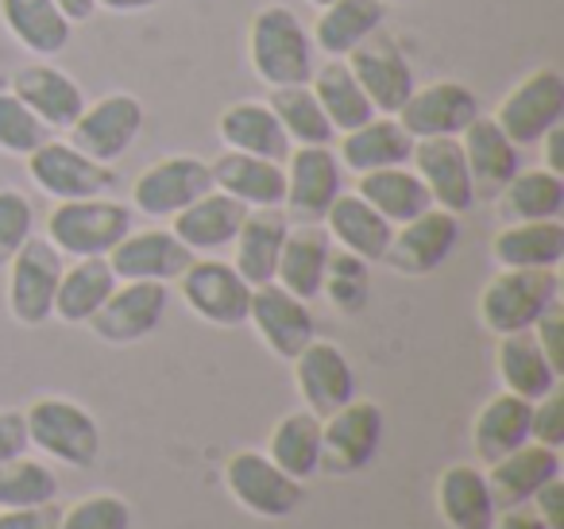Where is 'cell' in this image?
Instances as JSON below:
<instances>
[{"instance_id": "16", "label": "cell", "mask_w": 564, "mask_h": 529, "mask_svg": "<svg viewBox=\"0 0 564 529\" xmlns=\"http://www.w3.org/2000/svg\"><path fill=\"white\" fill-rule=\"evenodd\" d=\"M345 63L356 74L360 89L368 94V101L376 105L379 117H394L417 86L406 51L387 32H376L371 40H364L352 55H345Z\"/></svg>"}, {"instance_id": "34", "label": "cell", "mask_w": 564, "mask_h": 529, "mask_svg": "<svg viewBox=\"0 0 564 529\" xmlns=\"http://www.w3.org/2000/svg\"><path fill=\"white\" fill-rule=\"evenodd\" d=\"M437 514L448 529H491L499 506L491 498L484 467L448 464L437 479Z\"/></svg>"}, {"instance_id": "33", "label": "cell", "mask_w": 564, "mask_h": 529, "mask_svg": "<svg viewBox=\"0 0 564 529\" xmlns=\"http://www.w3.org/2000/svg\"><path fill=\"white\" fill-rule=\"evenodd\" d=\"M460 148L468 159V174L476 197H495L518 174V148L507 140L495 117H476L460 132Z\"/></svg>"}, {"instance_id": "47", "label": "cell", "mask_w": 564, "mask_h": 529, "mask_svg": "<svg viewBox=\"0 0 564 529\" xmlns=\"http://www.w3.org/2000/svg\"><path fill=\"white\" fill-rule=\"evenodd\" d=\"M35 236V205L24 190L0 186V271Z\"/></svg>"}, {"instance_id": "15", "label": "cell", "mask_w": 564, "mask_h": 529, "mask_svg": "<svg viewBox=\"0 0 564 529\" xmlns=\"http://www.w3.org/2000/svg\"><path fill=\"white\" fill-rule=\"evenodd\" d=\"M456 240H460V217L430 205V209L417 213V217L406 220V225H394L383 263L391 267L394 274L425 279V274H433L448 256H453Z\"/></svg>"}, {"instance_id": "18", "label": "cell", "mask_w": 564, "mask_h": 529, "mask_svg": "<svg viewBox=\"0 0 564 529\" xmlns=\"http://www.w3.org/2000/svg\"><path fill=\"white\" fill-rule=\"evenodd\" d=\"M476 117H479V97L471 94V86H464L456 78H437V82H425V86H414L406 105L394 112V120L414 140L460 136Z\"/></svg>"}, {"instance_id": "11", "label": "cell", "mask_w": 564, "mask_h": 529, "mask_svg": "<svg viewBox=\"0 0 564 529\" xmlns=\"http://www.w3.org/2000/svg\"><path fill=\"white\" fill-rule=\"evenodd\" d=\"M286 217L299 225H322L329 205L345 194V166H340L337 151L333 148H291L286 163Z\"/></svg>"}, {"instance_id": "29", "label": "cell", "mask_w": 564, "mask_h": 529, "mask_svg": "<svg viewBox=\"0 0 564 529\" xmlns=\"http://www.w3.org/2000/svg\"><path fill=\"white\" fill-rule=\"evenodd\" d=\"M325 233L333 244H340V251L364 259V263H383L387 244H391L394 225L387 217H379L360 194H340L325 213Z\"/></svg>"}, {"instance_id": "37", "label": "cell", "mask_w": 564, "mask_h": 529, "mask_svg": "<svg viewBox=\"0 0 564 529\" xmlns=\"http://www.w3.org/2000/svg\"><path fill=\"white\" fill-rule=\"evenodd\" d=\"M499 267H549L564 259V220H507L491 240Z\"/></svg>"}, {"instance_id": "44", "label": "cell", "mask_w": 564, "mask_h": 529, "mask_svg": "<svg viewBox=\"0 0 564 529\" xmlns=\"http://www.w3.org/2000/svg\"><path fill=\"white\" fill-rule=\"evenodd\" d=\"M58 475L43 460L24 456L0 464V510H20V506H43L55 503Z\"/></svg>"}, {"instance_id": "31", "label": "cell", "mask_w": 564, "mask_h": 529, "mask_svg": "<svg viewBox=\"0 0 564 529\" xmlns=\"http://www.w3.org/2000/svg\"><path fill=\"white\" fill-rule=\"evenodd\" d=\"M0 24L35 58L63 55L74 40V24L55 0H0Z\"/></svg>"}, {"instance_id": "8", "label": "cell", "mask_w": 564, "mask_h": 529, "mask_svg": "<svg viewBox=\"0 0 564 529\" xmlns=\"http://www.w3.org/2000/svg\"><path fill=\"white\" fill-rule=\"evenodd\" d=\"M495 125L514 148H538L545 132L564 125V74L553 66L525 74L495 109Z\"/></svg>"}, {"instance_id": "19", "label": "cell", "mask_w": 564, "mask_h": 529, "mask_svg": "<svg viewBox=\"0 0 564 529\" xmlns=\"http://www.w3.org/2000/svg\"><path fill=\"white\" fill-rule=\"evenodd\" d=\"M291 364H294V387H299L306 410L317 413V418H329L333 410H340V406L356 398V371L340 344L314 336Z\"/></svg>"}, {"instance_id": "53", "label": "cell", "mask_w": 564, "mask_h": 529, "mask_svg": "<svg viewBox=\"0 0 564 529\" xmlns=\"http://www.w3.org/2000/svg\"><path fill=\"white\" fill-rule=\"evenodd\" d=\"M525 506L545 521V529H564V479L561 475H553V479H549Z\"/></svg>"}, {"instance_id": "45", "label": "cell", "mask_w": 564, "mask_h": 529, "mask_svg": "<svg viewBox=\"0 0 564 529\" xmlns=\"http://www.w3.org/2000/svg\"><path fill=\"white\" fill-rule=\"evenodd\" d=\"M47 140H51V128L43 125L12 89H0V151H4V155L28 159Z\"/></svg>"}, {"instance_id": "9", "label": "cell", "mask_w": 564, "mask_h": 529, "mask_svg": "<svg viewBox=\"0 0 564 529\" xmlns=\"http://www.w3.org/2000/svg\"><path fill=\"white\" fill-rule=\"evenodd\" d=\"M213 190L209 163L197 155H166L143 166L132 182V213H143L151 220L178 217L186 205L205 197Z\"/></svg>"}, {"instance_id": "21", "label": "cell", "mask_w": 564, "mask_h": 529, "mask_svg": "<svg viewBox=\"0 0 564 529\" xmlns=\"http://www.w3.org/2000/svg\"><path fill=\"white\" fill-rule=\"evenodd\" d=\"M414 174L430 190V202L448 213H468L479 202L476 186H471L468 159H464L460 136H433V140H414V155H410Z\"/></svg>"}, {"instance_id": "4", "label": "cell", "mask_w": 564, "mask_h": 529, "mask_svg": "<svg viewBox=\"0 0 564 529\" xmlns=\"http://www.w3.org/2000/svg\"><path fill=\"white\" fill-rule=\"evenodd\" d=\"M135 228L132 205L101 197H78V202H58L47 217V240L66 259H94L109 256L120 240Z\"/></svg>"}, {"instance_id": "38", "label": "cell", "mask_w": 564, "mask_h": 529, "mask_svg": "<svg viewBox=\"0 0 564 529\" xmlns=\"http://www.w3.org/2000/svg\"><path fill=\"white\" fill-rule=\"evenodd\" d=\"M117 274H112L109 259L94 256V259H74L63 267V279L55 290V317L63 325H89L97 310L105 305V298L117 290Z\"/></svg>"}, {"instance_id": "35", "label": "cell", "mask_w": 564, "mask_h": 529, "mask_svg": "<svg viewBox=\"0 0 564 529\" xmlns=\"http://www.w3.org/2000/svg\"><path fill=\"white\" fill-rule=\"evenodd\" d=\"M530 410L533 402L510 395V390H499L479 406L476 421H471V449H476L479 464H495L518 444L530 441Z\"/></svg>"}, {"instance_id": "10", "label": "cell", "mask_w": 564, "mask_h": 529, "mask_svg": "<svg viewBox=\"0 0 564 529\" xmlns=\"http://www.w3.org/2000/svg\"><path fill=\"white\" fill-rule=\"evenodd\" d=\"M148 125V109L135 94H105L82 109L70 128V143L105 166H117L132 151Z\"/></svg>"}, {"instance_id": "52", "label": "cell", "mask_w": 564, "mask_h": 529, "mask_svg": "<svg viewBox=\"0 0 564 529\" xmlns=\"http://www.w3.org/2000/svg\"><path fill=\"white\" fill-rule=\"evenodd\" d=\"M28 449H32V441H28L24 410H0V464L24 456Z\"/></svg>"}, {"instance_id": "3", "label": "cell", "mask_w": 564, "mask_h": 529, "mask_svg": "<svg viewBox=\"0 0 564 529\" xmlns=\"http://www.w3.org/2000/svg\"><path fill=\"white\" fill-rule=\"evenodd\" d=\"M28 421V441L40 449L43 456L58 460L66 467H94L101 460V425L97 418L74 398L43 395L24 410Z\"/></svg>"}, {"instance_id": "30", "label": "cell", "mask_w": 564, "mask_h": 529, "mask_svg": "<svg viewBox=\"0 0 564 529\" xmlns=\"http://www.w3.org/2000/svg\"><path fill=\"white\" fill-rule=\"evenodd\" d=\"M495 375H499L502 390L525 398V402H538L553 387H561V371L549 364V356L541 352L538 336L530 328L499 336V344H495Z\"/></svg>"}, {"instance_id": "46", "label": "cell", "mask_w": 564, "mask_h": 529, "mask_svg": "<svg viewBox=\"0 0 564 529\" xmlns=\"http://www.w3.org/2000/svg\"><path fill=\"white\" fill-rule=\"evenodd\" d=\"M58 529H132V506L124 495L94 490V495L63 506Z\"/></svg>"}, {"instance_id": "24", "label": "cell", "mask_w": 564, "mask_h": 529, "mask_svg": "<svg viewBox=\"0 0 564 529\" xmlns=\"http://www.w3.org/2000/svg\"><path fill=\"white\" fill-rule=\"evenodd\" d=\"M217 136L228 151L271 159V163H286V155H291V148H294L291 136L282 132L271 105L256 101V97L225 105L217 117Z\"/></svg>"}, {"instance_id": "23", "label": "cell", "mask_w": 564, "mask_h": 529, "mask_svg": "<svg viewBox=\"0 0 564 529\" xmlns=\"http://www.w3.org/2000/svg\"><path fill=\"white\" fill-rule=\"evenodd\" d=\"M487 487L499 510H514L525 506L541 487H545L553 475H561V449H545L538 441L518 444L514 452H507L502 460L484 467Z\"/></svg>"}, {"instance_id": "36", "label": "cell", "mask_w": 564, "mask_h": 529, "mask_svg": "<svg viewBox=\"0 0 564 529\" xmlns=\"http://www.w3.org/2000/svg\"><path fill=\"white\" fill-rule=\"evenodd\" d=\"M383 24H387L383 0H329L325 9H317V28L310 35H314V47L322 55L345 58L364 40L383 32Z\"/></svg>"}, {"instance_id": "12", "label": "cell", "mask_w": 564, "mask_h": 529, "mask_svg": "<svg viewBox=\"0 0 564 529\" xmlns=\"http://www.w3.org/2000/svg\"><path fill=\"white\" fill-rule=\"evenodd\" d=\"M379 444H383V410L371 398H352L322 418V472H364L376 460Z\"/></svg>"}, {"instance_id": "55", "label": "cell", "mask_w": 564, "mask_h": 529, "mask_svg": "<svg viewBox=\"0 0 564 529\" xmlns=\"http://www.w3.org/2000/svg\"><path fill=\"white\" fill-rule=\"evenodd\" d=\"M541 148H545V171L553 174H564V125H556L553 132H545V140H541Z\"/></svg>"}, {"instance_id": "22", "label": "cell", "mask_w": 564, "mask_h": 529, "mask_svg": "<svg viewBox=\"0 0 564 529\" xmlns=\"http://www.w3.org/2000/svg\"><path fill=\"white\" fill-rule=\"evenodd\" d=\"M12 94L51 128V132H70L74 120L86 109V94H82L78 78L58 71L51 58H32L12 74Z\"/></svg>"}, {"instance_id": "28", "label": "cell", "mask_w": 564, "mask_h": 529, "mask_svg": "<svg viewBox=\"0 0 564 529\" xmlns=\"http://www.w3.org/2000/svg\"><path fill=\"white\" fill-rule=\"evenodd\" d=\"M286 233H291V217L282 213V205H274V209H248V217H243L240 233H236V240H232V259H228V263H232L251 287L274 282Z\"/></svg>"}, {"instance_id": "40", "label": "cell", "mask_w": 564, "mask_h": 529, "mask_svg": "<svg viewBox=\"0 0 564 529\" xmlns=\"http://www.w3.org/2000/svg\"><path fill=\"white\" fill-rule=\"evenodd\" d=\"M267 456L291 475V479H310L322 472V418L302 410L282 413L267 436Z\"/></svg>"}, {"instance_id": "49", "label": "cell", "mask_w": 564, "mask_h": 529, "mask_svg": "<svg viewBox=\"0 0 564 529\" xmlns=\"http://www.w3.org/2000/svg\"><path fill=\"white\" fill-rule=\"evenodd\" d=\"M530 441L545 444V449H561L564 444V395H561V387H553L545 398L533 402Z\"/></svg>"}, {"instance_id": "39", "label": "cell", "mask_w": 564, "mask_h": 529, "mask_svg": "<svg viewBox=\"0 0 564 529\" xmlns=\"http://www.w3.org/2000/svg\"><path fill=\"white\" fill-rule=\"evenodd\" d=\"M310 89H314L317 105H322V112L329 117V125L337 136L352 132V128L368 125L371 117H379L376 105L368 101V94L360 89V82H356V74L348 71L345 58H329V63L314 66Z\"/></svg>"}, {"instance_id": "1", "label": "cell", "mask_w": 564, "mask_h": 529, "mask_svg": "<svg viewBox=\"0 0 564 529\" xmlns=\"http://www.w3.org/2000/svg\"><path fill=\"white\" fill-rule=\"evenodd\" d=\"M248 63L267 89L306 86L314 78L317 47L302 17L286 4H263L248 24Z\"/></svg>"}, {"instance_id": "20", "label": "cell", "mask_w": 564, "mask_h": 529, "mask_svg": "<svg viewBox=\"0 0 564 529\" xmlns=\"http://www.w3.org/2000/svg\"><path fill=\"white\" fill-rule=\"evenodd\" d=\"M105 259L120 282H163V287H171L194 263V251L171 228H132Z\"/></svg>"}, {"instance_id": "59", "label": "cell", "mask_w": 564, "mask_h": 529, "mask_svg": "<svg viewBox=\"0 0 564 529\" xmlns=\"http://www.w3.org/2000/svg\"><path fill=\"white\" fill-rule=\"evenodd\" d=\"M383 4H387V9H391V4H406V0H383Z\"/></svg>"}, {"instance_id": "13", "label": "cell", "mask_w": 564, "mask_h": 529, "mask_svg": "<svg viewBox=\"0 0 564 529\" xmlns=\"http://www.w3.org/2000/svg\"><path fill=\"white\" fill-rule=\"evenodd\" d=\"M28 174L40 194L55 202H78V197H101L117 186V171L89 159L70 140H47L28 155Z\"/></svg>"}, {"instance_id": "58", "label": "cell", "mask_w": 564, "mask_h": 529, "mask_svg": "<svg viewBox=\"0 0 564 529\" xmlns=\"http://www.w3.org/2000/svg\"><path fill=\"white\" fill-rule=\"evenodd\" d=\"M306 4H314V9H325V4H329V0H306Z\"/></svg>"}, {"instance_id": "57", "label": "cell", "mask_w": 564, "mask_h": 529, "mask_svg": "<svg viewBox=\"0 0 564 529\" xmlns=\"http://www.w3.org/2000/svg\"><path fill=\"white\" fill-rule=\"evenodd\" d=\"M163 0H97V9L105 12H117V17H132V12H148V9H159Z\"/></svg>"}, {"instance_id": "26", "label": "cell", "mask_w": 564, "mask_h": 529, "mask_svg": "<svg viewBox=\"0 0 564 529\" xmlns=\"http://www.w3.org/2000/svg\"><path fill=\"white\" fill-rule=\"evenodd\" d=\"M243 217H248V205L220 194V190H209V194L197 197L194 205H186L178 217H171V233L178 236L194 256H217V251L232 248Z\"/></svg>"}, {"instance_id": "6", "label": "cell", "mask_w": 564, "mask_h": 529, "mask_svg": "<svg viewBox=\"0 0 564 529\" xmlns=\"http://www.w3.org/2000/svg\"><path fill=\"white\" fill-rule=\"evenodd\" d=\"M225 487L240 510L267 521L291 518L306 498L299 479H291L267 452L256 449H236L225 460Z\"/></svg>"}, {"instance_id": "56", "label": "cell", "mask_w": 564, "mask_h": 529, "mask_svg": "<svg viewBox=\"0 0 564 529\" xmlns=\"http://www.w3.org/2000/svg\"><path fill=\"white\" fill-rule=\"evenodd\" d=\"M55 4L66 12V20H70L74 28H78V24H89V20L97 17V0H55Z\"/></svg>"}, {"instance_id": "41", "label": "cell", "mask_w": 564, "mask_h": 529, "mask_svg": "<svg viewBox=\"0 0 564 529\" xmlns=\"http://www.w3.org/2000/svg\"><path fill=\"white\" fill-rule=\"evenodd\" d=\"M356 194L379 213L387 217L391 225H406L414 220L417 213L430 209V190L425 182L414 174V166H387V171H368V174H356Z\"/></svg>"}, {"instance_id": "51", "label": "cell", "mask_w": 564, "mask_h": 529, "mask_svg": "<svg viewBox=\"0 0 564 529\" xmlns=\"http://www.w3.org/2000/svg\"><path fill=\"white\" fill-rule=\"evenodd\" d=\"M63 506H20V510H0V529H58Z\"/></svg>"}, {"instance_id": "43", "label": "cell", "mask_w": 564, "mask_h": 529, "mask_svg": "<svg viewBox=\"0 0 564 529\" xmlns=\"http://www.w3.org/2000/svg\"><path fill=\"white\" fill-rule=\"evenodd\" d=\"M267 105L274 109V117H279L282 132L291 136L294 148H329V143L337 140V132H333L329 117H325L322 105H317V97H314V89H310V82H306V86L271 89Z\"/></svg>"}, {"instance_id": "5", "label": "cell", "mask_w": 564, "mask_h": 529, "mask_svg": "<svg viewBox=\"0 0 564 529\" xmlns=\"http://www.w3.org/2000/svg\"><path fill=\"white\" fill-rule=\"evenodd\" d=\"M66 256L47 240V236H32L24 248L12 256L9 271V290H4V302L17 325L40 328L55 317V290L63 279Z\"/></svg>"}, {"instance_id": "48", "label": "cell", "mask_w": 564, "mask_h": 529, "mask_svg": "<svg viewBox=\"0 0 564 529\" xmlns=\"http://www.w3.org/2000/svg\"><path fill=\"white\" fill-rule=\"evenodd\" d=\"M322 294L337 305L340 313H356L368 302V263L356 256H333L329 271H325V287Z\"/></svg>"}, {"instance_id": "42", "label": "cell", "mask_w": 564, "mask_h": 529, "mask_svg": "<svg viewBox=\"0 0 564 529\" xmlns=\"http://www.w3.org/2000/svg\"><path fill=\"white\" fill-rule=\"evenodd\" d=\"M502 220H561L564 213V174L545 166L518 171L507 186L495 194Z\"/></svg>"}, {"instance_id": "17", "label": "cell", "mask_w": 564, "mask_h": 529, "mask_svg": "<svg viewBox=\"0 0 564 529\" xmlns=\"http://www.w3.org/2000/svg\"><path fill=\"white\" fill-rule=\"evenodd\" d=\"M248 325L256 328V336L267 344V352H271L274 359H286V364L317 336V321H314V313H310V302L286 294L279 282L251 287Z\"/></svg>"}, {"instance_id": "54", "label": "cell", "mask_w": 564, "mask_h": 529, "mask_svg": "<svg viewBox=\"0 0 564 529\" xmlns=\"http://www.w3.org/2000/svg\"><path fill=\"white\" fill-rule=\"evenodd\" d=\"M491 529H545V521L530 510V506H514V510H499Z\"/></svg>"}, {"instance_id": "27", "label": "cell", "mask_w": 564, "mask_h": 529, "mask_svg": "<svg viewBox=\"0 0 564 529\" xmlns=\"http://www.w3.org/2000/svg\"><path fill=\"white\" fill-rule=\"evenodd\" d=\"M329 259H333V240H329V233H325V225H291V233L282 240L274 282H279L286 294L302 298V302H314L325 287Z\"/></svg>"}, {"instance_id": "7", "label": "cell", "mask_w": 564, "mask_h": 529, "mask_svg": "<svg viewBox=\"0 0 564 529\" xmlns=\"http://www.w3.org/2000/svg\"><path fill=\"white\" fill-rule=\"evenodd\" d=\"M178 294L194 317L217 328L248 325L251 282L232 263L217 256H194V263L178 274Z\"/></svg>"}, {"instance_id": "2", "label": "cell", "mask_w": 564, "mask_h": 529, "mask_svg": "<svg viewBox=\"0 0 564 529\" xmlns=\"http://www.w3.org/2000/svg\"><path fill=\"white\" fill-rule=\"evenodd\" d=\"M561 302V274L549 267H499L479 290V321L487 333L507 336L538 325L545 310Z\"/></svg>"}, {"instance_id": "25", "label": "cell", "mask_w": 564, "mask_h": 529, "mask_svg": "<svg viewBox=\"0 0 564 529\" xmlns=\"http://www.w3.org/2000/svg\"><path fill=\"white\" fill-rule=\"evenodd\" d=\"M209 174H213V190L236 197L248 209H274V205H282V194H286V171H282V163L243 155V151L225 148L209 163Z\"/></svg>"}, {"instance_id": "32", "label": "cell", "mask_w": 564, "mask_h": 529, "mask_svg": "<svg viewBox=\"0 0 564 529\" xmlns=\"http://www.w3.org/2000/svg\"><path fill=\"white\" fill-rule=\"evenodd\" d=\"M414 155V136L394 117H371L368 125L340 136V166L352 174L387 171V166H406Z\"/></svg>"}, {"instance_id": "14", "label": "cell", "mask_w": 564, "mask_h": 529, "mask_svg": "<svg viewBox=\"0 0 564 529\" xmlns=\"http://www.w3.org/2000/svg\"><path fill=\"white\" fill-rule=\"evenodd\" d=\"M166 305H171V290L163 282H117L101 310L89 317V333L101 344L124 348V344H140L163 325Z\"/></svg>"}, {"instance_id": "50", "label": "cell", "mask_w": 564, "mask_h": 529, "mask_svg": "<svg viewBox=\"0 0 564 529\" xmlns=\"http://www.w3.org/2000/svg\"><path fill=\"white\" fill-rule=\"evenodd\" d=\"M530 333L538 336V344H541V352L549 356V364L564 375V310H561V302H556L553 310L541 313L538 325H533Z\"/></svg>"}]
</instances>
